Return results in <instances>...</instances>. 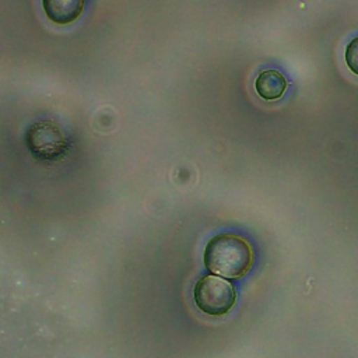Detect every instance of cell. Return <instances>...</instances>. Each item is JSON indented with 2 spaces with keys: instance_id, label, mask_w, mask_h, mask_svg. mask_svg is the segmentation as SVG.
I'll list each match as a JSON object with an SVG mask.
<instances>
[{
  "instance_id": "obj_4",
  "label": "cell",
  "mask_w": 358,
  "mask_h": 358,
  "mask_svg": "<svg viewBox=\"0 0 358 358\" xmlns=\"http://www.w3.org/2000/svg\"><path fill=\"white\" fill-rule=\"evenodd\" d=\"M42 7L50 21L66 25L81 15L84 0H42Z\"/></svg>"
},
{
  "instance_id": "obj_5",
  "label": "cell",
  "mask_w": 358,
  "mask_h": 358,
  "mask_svg": "<svg viewBox=\"0 0 358 358\" xmlns=\"http://www.w3.org/2000/svg\"><path fill=\"white\" fill-rule=\"evenodd\" d=\"M255 88L260 98L266 101H274L282 96L287 90L285 77L274 69L263 70L255 80Z\"/></svg>"
},
{
  "instance_id": "obj_3",
  "label": "cell",
  "mask_w": 358,
  "mask_h": 358,
  "mask_svg": "<svg viewBox=\"0 0 358 358\" xmlns=\"http://www.w3.org/2000/svg\"><path fill=\"white\" fill-rule=\"evenodd\" d=\"M193 299L201 312L211 316H222L235 305L236 289L222 277L204 275L194 285Z\"/></svg>"
},
{
  "instance_id": "obj_2",
  "label": "cell",
  "mask_w": 358,
  "mask_h": 358,
  "mask_svg": "<svg viewBox=\"0 0 358 358\" xmlns=\"http://www.w3.org/2000/svg\"><path fill=\"white\" fill-rule=\"evenodd\" d=\"M25 144L38 161H60L70 151L69 137L52 120L31 124L25 133Z\"/></svg>"
},
{
  "instance_id": "obj_6",
  "label": "cell",
  "mask_w": 358,
  "mask_h": 358,
  "mask_svg": "<svg viewBox=\"0 0 358 358\" xmlns=\"http://www.w3.org/2000/svg\"><path fill=\"white\" fill-rule=\"evenodd\" d=\"M345 63L347 67L358 76V36L354 38L345 48Z\"/></svg>"
},
{
  "instance_id": "obj_1",
  "label": "cell",
  "mask_w": 358,
  "mask_h": 358,
  "mask_svg": "<svg viewBox=\"0 0 358 358\" xmlns=\"http://www.w3.org/2000/svg\"><path fill=\"white\" fill-rule=\"evenodd\" d=\"M206 267L224 278H241L253 264V252L246 239L235 234H220L204 249Z\"/></svg>"
}]
</instances>
